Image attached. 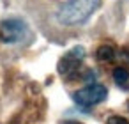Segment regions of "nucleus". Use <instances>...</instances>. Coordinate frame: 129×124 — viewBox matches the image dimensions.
<instances>
[{"label":"nucleus","mask_w":129,"mask_h":124,"mask_svg":"<svg viewBox=\"0 0 129 124\" xmlns=\"http://www.w3.org/2000/svg\"><path fill=\"white\" fill-rule=\"evenodd\" d=\"M101 0H66L58 9V21L62 25H80L97 11Z\"/></svg>","instance_id":"obj_1"},{"label":"nucleus","mask_w":129,"mask_h":124,"mask_svg":"<svg viewBox=\"0 0 129 124\" xmlns=\"http://www.w3.org/2000/svg\"><path fill=\"white\" fill-rule=\"evenodd\" d=\"M85 59V48L83 46H74L73 50H69L58 62V73L60 75H69V73H74L80 64L83 62Z\"/></svg>","instance_id":"obj_4"},{"label":"nucleus","mask_w":129,"mask_h":124,"mask_svg":"<svg viewBox=\"0 0 129 124\" xmlns=\"http://www.w3.org/2000/svg\"><path fill=\"white\" fill-rule=\"evenodd\" d=\"M97 59L99 60H104V62H108V60H111L113 57H115V52H113V48L111 46H108V44H103V46H99L97 48Z\"/></svg>","instance_id":"obj_6"},{"label":"nucleus","mask_w":129,"mask_h":124,"mask_svg":"<svg viewBox=\"0 0 129 124\" xmlns=\"http://www.w3.org/2000/svg\"><path fill=\"white\" fill-rule=\"evenodd\" d=\"M108 124H129L124 117H110L108 119Z\"/></svg>","instance_id":"obj_7"},{"label":"nucleus","mask_w":129,"mask_h":124,"mask_svg":"<svg viewBox=\"0 0 129 124\" xmlns=\"http://www.w3.org/2000/svg\"><path fill=\"white\" fill-rule=\"evenodd\" d=\"M27 34V23L20 18H9L0 23V39L7 44L18 43Z\"/></svg>","instance_id":"obj_3"},{"label":"nucleus","mask_w":129,"mask_h":124,"mask_svg":"<svg viewBox=\"0 0 129 124\" xmlns=\"http://www.w3.org/2000/svg\"><path fill=\"white\" fill-rule=\"evenodd\" d=\"M113 80H115L117 85L127 89L125 85H127V82H129V71H127L125 67H115V71H113Z\"/></svg>","instance_id":"obj_5"},{"label":"nucleus","mask_w":129,"mask_h":124,"mask_svg":"<svg viewBox=\"0 0 129 124\" xmlns=\"http://www.w3.org/2000/svg\"><path fill=\"white\" fill-rule=\"evenodd\" d=\"M108 96V90L104 85L101 83H92V85H87L85 89H80L73 94L76 105H80L81 108H90L97 103H103Z\"/></svg>","instance_id":"obj_2"}]
</instances>
